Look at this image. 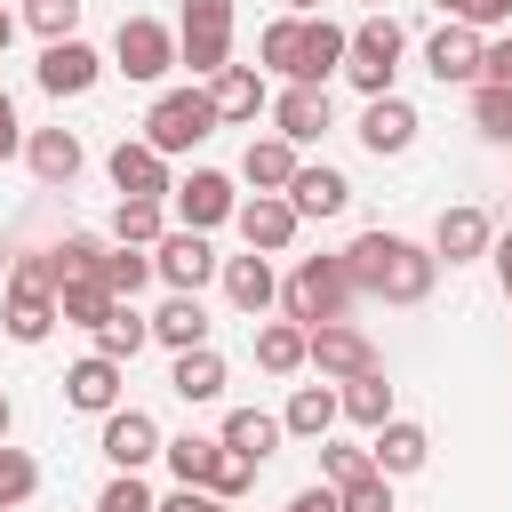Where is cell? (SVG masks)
<instances>
[{"instance_id": "obj_1", "label": "cell", "mask_w": 512, "mask_h": 512, "mask_svg": "<svg viewBox=\"0 0 512 512\" xmlns=\"http://www.w3.org/2000/svg\"><path fill=\"white\" fill-rule=\"evenodd\" d=\"M352 296H384V304H424L432 280H440V256L408 232H360L352 248H336Z\"/></svg>"}, {"instance_id": "obj_2", "label": "cell", "mask_w": 512, "mask_h": 512, "mask_svg": "<svg viewBox=\"0 0 512 512\" xmlns=\"http://www.w3.org/2000/svg\"><path fill=\"white\" fill-rule=\"evenodd\" d=\"M400 56H408V24H400L392 8H368V16L344 32V80H352L360 96H392Z\"/></svg>"}, {"instance_id": "obj_3", "label": "cell", "mask_w": 512, "mask_h": 512, "mask_svg": "<svg viewBox=\"0 0 512 512\" xmlns=\"http://www.w3.org/2000/svg\"><path fill=\"white\" fill-rule=\"evenodd\" d=\"M224 120H216V104H208V80H184V88H160L152 96V112H144V144L152 152H192V144H208Z\"/></svg>"}, {"instance_id": "obj_4", "label": "cell", "mask_w": 512, "mask_h": 512, "mask_svg": "<svg viewBox=\"0 0 512 512\" xmlns=\"http://www.w3.org/2000/svg\"><path fill=\"white\" fill-rule=\"evenodd\" d=\"M344 312H352V280H344V264H336V256H296V272L280 280V320L320 328V320H344Z\"/></svg>"}, {"instance_id": "obj_5", "label": "cell", "mask_w": 512, "mask_h": 512, "mask_svg": "<svg viewBox=\"0 0 512 512\" xmlns=\"http://www.w3.org/2000/svg\"><path fill=\"white\" fill-rule=\"evenodd\" d=\"M176 64L192 80H216L232 64V0H184V16H176Z\"/></svg>"}, {"instance_id": "obj_6", "label": "cell", "mask_w": 512, "mask_h": 512, "mask_svg": "<svg viewBox=\"0 0 512 512\" xmlns=\"http://www.w3.org/2000/svg\"><path fill=\"white\" fill-rule=\"evenodd\" d=\"M112 72L136 80V88H160V80L176 72V32H168L160 16H120V32H112Z\"/></svg>"}, {"instance_id": "obj_7", "label": "cell", "mask_w": 512, "mask_h": 512, "mask_svg": "<svg viewBox=\"0 0 512 512\" xmlns=\"http://www.w3.org/2000/svg\"><path fill=\"white\" fill-rule=\"evenodd\" d=\"M232 208H240V192H232L224 168H192V176L168 184V216L184 232H216V224H232Z\"/></svg>"}, {"instance_id": "obj_8", "label": "cell", "mask_w": 512, "mask_h": 512, "mask_svg": "<svg viewBox=\"0 0 512 512\" xmlns=\"http://www.w3.org/2000/svg\"><path fill=\"white\" fill-rule=\"evenodd\" d=\"M216 248H208V232H184V224H168L160 240H152V280H168L176 296H200L208 280H216Z\"/></svg>"}, {"instance_id": "obj_9", "label": "cell", "mask_w": 512, "mask_h": 512, "mask_svg": "<svg viewBox=\"0 0 512 512\" xmlns=\"http://www.w3.org/2000/svg\"><path fill=\"white\" fill-rule=\"evenodd\" d=\"M32 80H40V96H88L96 80H104V56L72 32V40H40V64H32Z\"/></svg>"}, {"instance_id": "obj_10", "label": "cell", "mask_w": 512, "mask_h": 512, "mask_svg": "<svg viewBox=\"0 0 512 512\" xmlns=\"http://www.w3.org/2000/svg\"><path fill=\"white\" fill-rule=\"evenodd\" d=\"M304 368H320L328 384H344V376L376 368V344H368L352 320H320V328H304Z\"/></svg>"}, {"instance_id": "obj_11", "label": "cell", "mask_w": 512, "mask_h": 512, "mask_svg": "<svg viewBox=\"0 0 512 512\" xmlns=\"http://www.w3.org/2000/svg\"><path fill=\"white\" fill-rule=\"evenodd\" d=\"M264 112H272V136H288L296 152H304V144H320V136L336 128V104H328V88H304V80H288V88H280Z\"/></svg>"}, {"instance_id": "obj_12", "label": "cell", "mask_w": 512, "mask_h": 512, "mask_svg": "<svg viewBox=\"0 0 512 512\" xmlns=\"http://www.w3.org/2000/svg\"><path fill=\"white\" fill-rule=\"evenodd\" d=\"M160 440H168V432H160V416H152V408H128V400H120V408L104 416V440H96V448L112 456V472H144V464L160 456Z\"/></svg>"}, {"instance_id": "obj_13", "label": "cell", "mask_w": 512, "mask_h": 512, "mask_svg": "<svg viewBox=\"0 0 512 512\" xmlns=\"http://www.w3.org/2000/svg\"><path fill=\"white\" fill-rule=\"evenodd\" d=\"M480 48H488V40H480L464 16H448V24L424 40V72H432L440 88H472V80H480Z\"/></svg>"}, {"instance_id": "obj_14", "label": "cell", "mask_w": 512, "mask_h": 512, "mask_svg": "<svg viewBox=\"0 0 512 512\" xmlns=\"http://www.w3.org/2000/svg\"><path fill=\"white\" fill-rule=\"evenodd\" d=\"M104 168H112V192H120V200H168V184H176V176H168V152H152L144 136H120Z\"/></svg>"}, {"instance_id": "obj_15", "label": "cell", "mask_w": 512, "mask_h": 512, "mask_svg": "<svg viewBox=\"0 0 512 512\" xmlns=\"http://www.w3.org/2000/svg\"><path fill=\"white\" fill-rule=\"evenodd\" d=\"M232 224H240V240H248L256 256H288L304 216L288 208V192H256V200H240V208H232Z\"/></svg>"}, {"instance_id": "obj_16", "label": "cell", "mask_w": 512, "mask_h": 512, "mask_svg": "<svg viewBox=\"0 0 512 512\" xmlns=\"http://www.w3.org/2000/svg\"><path fill=\"white\" fill-rule=\"evenodd\" d=\"M488 240H496V224H488V208H472V200H456V208H440V224H432V256L456 272V264H480L488 256Z\"/></svg>"}, {"instance_id": "obj_17", "label": "cell", "mask_w": 512, "mask_h": 512, "mask_svg": "<svg viewBox=\"0 0 512 512\" xmlns=\"http://www.w3.org/2000/svg\"><path fill=\"white\" fill-rule=\"evenodd\" d=\"M216 280H224V296H232V312H248V320H264L272 304H280V272H272V256H224L216 264Z\"/></svg>"}, {"instance_id": "obj_18", "label": "cell", "mask_w": 512, "mask_h": 512, "mask_svg": "<svg viewBox=\"0 0 512 512\" xmlns=\"http://www.w3.org/2000/svg\"><path fill=\"white\" fill-rule=\"evenodd\" d=\"M120 392H128V368H120V360H104V352H88V360H72V368H64V408L112 416V408H120Z\"/></svg>"}, {"instance_id": "obj_19", "label": "cell", "mask_w": 512, "mask_h": 512, "mask_svg": "<svg viewBox=\"0 0 512 512\" xmlns=\"http://www.w3.org/2000/svg\"><path fill=\"white\" fill-rule=\"evenodd\" d=\"M336 72H344V24L296 16V80H304V88H328Z\"/></svg>"}, {"instance_id": "obj_20", "label": "cell", "mask_w": 512, "mask_h": 512, "mask_svg": "<svg viewBox=\"0 0 512 512\" xmlns=\"http://www.w3.org/2000/svg\"><path fill=\"white\" fill-rule=\"evenodd\" d=\"M416 104L408 96H368V112H360V144L376 152V160H400L408 144H416Z\"/></svg>"}, {"instance_id": "obj_21", "label": "cell", "mask_w": 512, "mask_h": 512, "mask_svg": "<svg viewBox=\"0 0 512 512\" xmlns=\"http://www.w3.org/2000/svg\"><path fill=\"white\" fill-rule=\"evenodd\" d=\"M24 168H32L48 192H64V184L88 168V152H80V136H72V128H24Z\"/></svg>"}, {"instance_id": "obj_22", "label": "cell", "mask_w": 512, "mask_h": 512, "mask_svg": "<svg viewBox=\"0 0 512 512\" xmlns=\"http://www.w3.org/2000/svg\"><path fill=\"white\" fill-rule=\"evenodd\" d=\"M224 384H232V368H224V352H216V344H192V352H176V360H168V392H176L184 408L224 400Z\"/></svg>"}, {"instance_id": "obj_23", "label": "cell", "mask_w": 512, "mask_h": 512, "mask_svg": "<svg viewBox=\"0 0 512 512\" xmlns=\"http://www.w3.org/2000/svg\"><path fill=\"white\" fill-rule=\"evenodd\" d=\"M368 456H376V472H384V480H408V472H424L432 432H424V424H408V416H384V424L368 432Z\"/></svg>"}, {"instance_id": "obj_24", "label": "cell", "mask_w": 512, "mask_h": 512, "mask_svg": "<svg viewBox=\"0 0 512 512\" xmlns=\"http://www.w3.org/2000/svg\"><path fill=\"white\" fill-rule=\"evenodd\" d=\"M208 104H216L224 128H240V120H256V112L272 104V80H264L256 64H224V72L208 80Z\"/></svg>"}, {"instance_id": "obj_25", "label": "cell", "mask_w": 512, "mask_h": 512, "mask_svg": "<svg viewBox=\"0 0 512 512\" xmlns=\"http://www.w3.org/2000/svg\"><path fill=\"white\" fill-rule=\"evenodd\" d=\"M336 424H344V408H336V384H328V376H320V384H296L288 408H280V432H288V440H312V448H320Z\"/></svg>"}, {"instance_id": "obj_26", "label": "cell", "mask_w": 512, "mask_h": 512, "mask_svg": "<svg viewBox=\"0 0 512 512\" xmlns=\"http://www.w3.org/2000/svg\"><path fill=\"white\" fill-rule=\"evenodd\" d=\"M288 208H296V216H344V208H352V184H344V168H328V160H304V168L288 176Z\"/></svg>"}, {"instance_id": "obj_27", "label": "cell", "mask_w": 512, "mask_h": 512, "mask_svg": "<svg viewBox=\"0 0 512 512\" xmlns=\"http://www.w3.org/2000/svg\"><path fill=\"white\" fill-rule=\"evenodd\" d=\"M0 328H8V344H48V328H56V288H8V296H0Z\"/></svg>"}, {"instance_id": "obj_28", "label": "cell", "mask_w": 512, "mask_h": 512, "mask_svg": "<svg viewBox=\"0 0 512 512\" xmlns=\"http://www.w3.org/2000/svg\"><path fill=\"white\" fill-rule=\"evenodd\" d=\"M296 168H304V152H296L288 136H248V152H240V176H248L256 192H288Z\"/></svg>"}, {"instance_id": "obj_29", "label": "cell", "mask_w": 512, "mask_h": 512, "mask_svg": "<svg viewBox=\"0 0 512 512\" xmlns=\"http://www.w3.org/2000/svg\"><path fill=\"white\" fill-rule=\"evenodd\" d=\"M336 408H344V424L376 432V424L392 416V384H384V360H376V368H360V376H344V384H336Z\"/></svg>"}, {"instance_id": "obj_30", "label": "cell", "mask_w": 512, "mask_h": 512, "mask_svg": "<svg viewBox=\"0 0 512 512\" xmlns=\"http://www.w3.org/2000/svg\"><path fill=\"white\" fill-rule=\"evenodd\" d=\"M88 336H96V352H104V360H120V368H128V360H136V352L152 344V320H144V312H136L128 296H120V304H112V312H104V320H96Z\"/></svg>"}, {"instance_id": "obj_31", "label": "cell", "mask_w": 512, "mask_h": 512, "mask_svg": "<svg viewBox=\"0 0 512 512\" xmlns=\"http://www.w3.org/2000/svg\"><path fill=\"white\" fill-rule=\"evenodd\" d=\"M216 440H224L232 456H248V464H264V456H272V448H280L288 432H280V416H272V408H232Z\"/></svg>"}, {"instance_id": "obj_32", "label": "cell", "mask_w": 512, "mask_h": 512, "mask_svg": "<svg viewBox=\"0 0 512 512\" xmlns=\"http://www.w3.org/2000/svg\"><path fill=\"white\" fill-rule=\"evenodd\" d=\"M152 344H168V352L208 344V312H200V296H176V288H168V304L152 312Z\"/></svg>"}, {"instance_id": "obj_33", "label": "cell", "mask_w": 512, "mask_h": 512, "mask_svg": "<svg viewBox=\"0 0 512 512\" xmlns=\"http://www.w3.org/2000/svg\"><path fill=\"white\" fill-rule=\"evenodd\" d=\"M256 368L264 376H296L304 368V320H256Z\"/></svg>"}, {"instance_id": "obj_34", "label": "cell", "mask_w": 512, "mask_h": 512, "mask_svg": "<svg viewBox=\"0 0 512 512\" xmlns=\"http://www.w3.org/2000/svg\"><path fill=\"white\" fill-rule=\"evenodd\" d=\"M112 304H120V296H112L104 280H56V320H72V328H96Z\"/></svg>"}, {"instance_id": "obj_35", "label": "cell", "mask_w": 512, "mask_h": 512, "mask_svg": "<svg viewBox=\"0 0 512 512\" xmlns=\"http://www.w3.org/2000/svg\"><path fill=\"white\" fill-rule=\"evenodd\" d=\"M168 232V200H120L112 208V240H128V248H152Z\"/></svg>"}, {"instance_id": "obj_36", "label": "cell", "mask_w": 512, "mask_h": 512, "mask_svg": "<svg viewBox=\"0 0 512 512\" xmlns=\"http://www.w3.org/2000/svg\"><path fill=\"white\" fill-rule=\"evenodd\" d=\"M48 264H56V280H104V240L96 232H64L48 248Z\"/></svg>"}, {"instance_id": "obj_37", "label": "cell", "mask_w": 512, "mask_h": 512, "mask_svg": "<svg viewBox=\"0 0 512 512\" xmlns=\"http://www.w3.org/2000/svg\"><path fill=\"white\" fill-rule=\"evenodd\" d=\"M104 288L136 304V296L152 288V248H128V240H120V248H104Z\"/></svg>"}, {"instance_id": "obj_38", "label": "cell", "mask_w": 512, "mask_h": 512, "mask_svg": "<svg viewBox=\"0 0 512 512\" xmlns=\"http://www.w3.org/2000/svg\"><path fill=\"white\" fill-rule=\"evenodd\" d=\"M160 464H168L184 488H200L208 464H216V440H208V432H176V440H160Z\"/></svg>"}, {"instance_id": "obj_39", "label": "cell", "mask_w": 512, "mask_h": 512, "mask_svg": "<svg viewBox=\"0 0 512 512\" xmlns=\"http://www.w3.org/2000/svg\"><path fill=\"white\" fill-rule=\"evenodd\" d=\"M256 72H264V80H272V72L296 80V16H272V24L256 32Z\"/></svg>"}, {"instance_id": "obj_40", "label": "cell", "mask_w": 512, "mask_h": 512, "mask_svg": "<svg viewBox=\"0 0 512 512\" xmlns=\"http://www.w3.org/2000/svg\"><path fill=\"white\" fill-rule=\"evenodd\" d=\"M32 496H40V464H32L24 448H8V440H0V512H24Z\"/></svg>"}, {"instance_id": "obj_41", "label": "cell", "mask_w": 512, "mask_h": 512, "mask_svg": "<svg viewBox=\"0 0 512 512\" xmlns=\"http://www.w3.org/2000/svg\"><path fill=\"white\" fill-rule=\"evenodd\" d=\"M256 472H264V464H248V456H232V448L216 440V464H208V480H200V488H208V496H224V504H240V496L256 488Z\"/></svg>"}, {"instance_id": "obj_42", "label": "cell", "mask_w": 512, "mask_h": 512, "mask_svg": "<svg viewBox=\"0 0 512 512\" xmlns=\"http://www.w3.org/2000/svg\"><path fill=\"white\" fill-rule=\"evenodd\" d=\"M80 8H88V0H24L16 24H32L40 40H72V32H80Z\"/></svg>"}, {"instance_id": "obj_43", "label": "cell", "mask_w": 512, "mask_h": 512, "mask_svg": "<svg viewBox=\"0 0 512 512\" xmlns=\"http://www.w3.org/2000/svg\"><path fill=\"white\" fill-rule=\"evenodd\" d=\"M472 128L488 136V144H512V88H472Z\"/></svg>"}, {"instance_id": "obj_44", "label": "cell", "mask_w": 512, "mask_h": 512, "mask_svg": "<svg viewBox=\"0 0 512 512\" xmlns=\"http://www.w3.org/2000/svg\"><path fill=\"white\" fill-rule=\"evenodd\" d=\"M368 472H376V456H368V448L320 440V480H328V488H352V480H368Z\"/></svg>"}, {"instance_id": "obj_45", "label": "cell", "mask_w": 512, "mask_h": 512, "mask_svg": "<svg viewBox=\"0 0 512 512\" xmlns=\"http://www.w3.org/2000/svg\"><path fill=\"white\" fill-rule=\"evenodd\" d=\"M152 504H160V496L144 488V472H112L104 496H96V512H152Z\"/></svg>"}, {"instance_id": "obj_46", "label": "cell", "mask_w": 512, "mask_h": 512, "mask_svg": "<svg viewBox=\"0 0 512 512\" xmlns=\"http://www.w3.org/2000/svg\"><path fill=\"white\" fill-rule=\"evenodd\" d=\"M336 504H344V512H400V504H392V480H384V472H368V480L336 488Z\"/></svg>"}, {"instance_id": "obj_47", "label": "cell", "mask_w": 512, "mask_h": 512, "mask_svg": "<svg viewBox=\"0 0 512 512\" xmlns=\"http://www.w3.org/2000/svg\"><path fill=\"white\" fill-rule=\"evenodd\" d=\"M480 80H488V88H512V32L480 48ZM480 80H472V88H480Z\"/></svg>"}, {"instance_id": "obj_48", "label": "cell", "mask_w": 512, "mask_h": 512, "mask_svg": "<svg viewBox=\"0 0 512 512\" xmlns=\"http://www.w3.org/2000/svg\"><path fill=\"white\" fill-rule=\"evenodd\" d=\"M152 512H232V504H224V496H208V488H184V480H176V496H160Z\"/></svg>"}, {"instance_id": "obj_49", "label": "cell", "mask_w": 512, "mask_h": 512, "mask_svg": "<svg viewBox=\"0 0 512 512\" xmlns=\"http://www.w3.org/2000/svg\"><path fill=\"white\" fill-rule=\"evenodd\" d=\"M456 16H464L472 32H488V24H512V0H464Z\"/></svg>"}, {"instance_id": "obj_50", "label": "cell", "mask_w": 512, "mask_h": 512, "mask_svg": "<svg viewBox=\"0 0 512 512\" xmlns=\"http://www.w3.org/2000/svg\"><path fill=\"white\" fill-rule=\"evenodd\" d=\"M280 512H344V504H336V488H328V480H312V488H296Z\"/></svg>"}, {"instance_id": "obj_51", "label": "cell", "mask_w": 512, "mask_h": 512, "mask_svg": "<svg viewBox=\"0 0 512 512\" xmlns=\"http://www.w3.org/2000/svg\"><path fill=\"white\" fill-rule=\"evenodd\" d=\"M24 152V120H16V96L0 88V160H16Z\"/></svg>"}, {"instance_id": "obj_52", "label": "cell", "mask_w": 512, "mask_h": 512, "mask_svg": "<svg viewBox=\"0 0 512 512\" xmlns=\"http://www.w3.org/2000/svg\"><path fill=\"white\" fill-rule=\"evenodd\" d=\"M488 264H496V280H504V296H512V232H504V240H488Z\"/></svg>"}, {"instance_id": "obj_53", "label": "cell", "mask_w": 512, "mask_h": 512, "mask_svg": "<svg viewBox=\"0 0 512 512\" xmlns=\"http://www.w3.org/2000/svg\"><path fill=\"white\" fill-rule=\"evenodd\" d=\"M8 432H16V400L0 392V440H8Z\"/></svg>"}, {"instance_id": "obj_54", "label": "cell", "mask_w": 512, "mask_h": 512, "mask_svg": "<svg viewBox=\"0 0 512 512\" xmlns=\"http://www.w3.org/2000/svg\"><path fill=\"white\" fill-rule=\"evenodd\" d=\"M8 40H16V8H0V56H8Z\"/></svg>"}, {"instance_id": "obj_55", "label": "cell", "mask_w": 512, "mask_h": 512, "mask_svg": "<svg viewBox=\"0 0 512 512\" xmlns=\"http://www.w3.org/2000/svg\"><path fill=\"white\" fill-rule=\"evenodd\" d=\"M288 16H320V0H288Z\"/></svg>"}, {"instance_id": "obj_56", "label": "cell", "mask_w": 512, "mask_h": 512, "mask_svg": "<svg viewBox=\"0 0 512 512\" xmlns=\"http://www.w3.org/2000/svg\"><path fill=\"white\" fill-rule=\"evenodd\" d=\"M432 8H448V16H456V8H464V0H432Z\"/></svg>"}, {"instance_id": "obj_57", "label": "cell", "mask_w": 512, "mask_h": 512, "mask_svg": "<svg viewBox=\"0 0 512 512\" xmlns=\"http://www.w3.org/2000/svg\"><path fill=\"white\" fill-rule=\"evenodd\" d=\"M360 8H384V0H360Z\"/></svg>"}, {"instance_id": "obj_58", "label": "cell", "mask_w": 512, "mask_h": 512, "mask_svg": "<svg viewBox=\"0 0 512 512\" xmlns=\"http://www.w3.org/2000/svg\"><path fill=\"white\" fill-rule=\"evenodd\" d=\"M504 304H512V296H504Z\"/></svg>"}]
</instances>
